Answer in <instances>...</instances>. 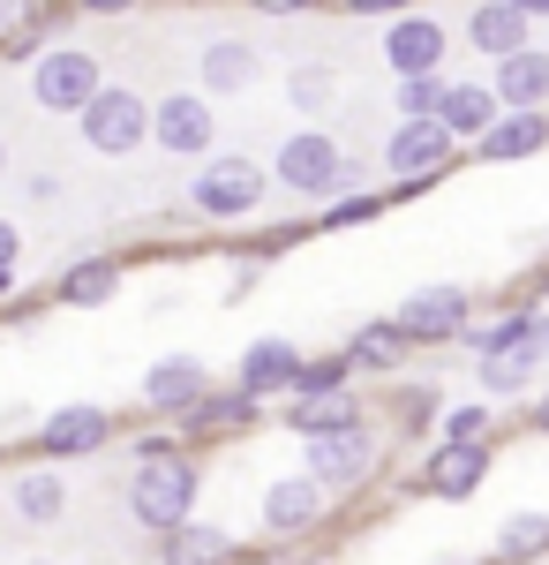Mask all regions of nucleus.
<instances>
[{
  "label": "nucleus",
  "mask_w": 549,
  "mask_h": 565,
  "mask_svg": "<svg viewBox=\"0 0 549 565\" xmlns=\"http://www.w3.org/2000/svg\"><path fill=\"white\" fill-rule=\"evenodd\" d=\"M128 521L151 527V535H173V527L196 521V498H204V460L196 452H173V460H143L128 468Z\"/></svg>",
  "instance_id": "nucleus-1"
},
{
  "label": "nucleus",
  "mask_w": 549,
  "mask_h": 565,
  "mask_svg": "<svg viewBox=\"0 0 549 565\" xmlns=\"http://www.w3.org/2000/svg\"><path fill=\"white\" fill-rule=\"evenodd\" d=\"M263 204H271V167L249 159V151H212L204 174L189 181V212L204 218V226H241Z\"/></svg>",
  "instance_id": "nucleus-2"
},
{
  "label": "nucleus",
  "mask_w": 549,
  "mask_h": 565,
  "mask_svg": "<svg viewBox=\"0 0 549 565\" xmlns=\"http://www.w3.org/2000/svg\"><path fill=\"white\" fill-rule=\"evenodd\" d=\"M301 476L324 482L332 498H354V490H369L384 476V430L362 415V423H346V430H316L301 437Z\"/></svg>",
  "instance_id": "nucleus-3"
},
{
  "label": "nucleus",
  "mask_w": 549,
  "mask_h": 565,
  "mask_svg": "<svg viewBox=\"0 0 549 565\" xmlns=\"http://www.w3.org/2000/svg\"><path fill=\"white\" fill-rule=\"evenodd\" d=\"M106 84H114V76H106V61H98L90 45H45L39 61H31V98H39L45 114H68V121H76Z\"/></svg>",
  "instance_id": "nucleus-4"
},
{
  "label": "nucleus",
  "mask_w": 549,
  "mask_h": 565,
  "mask_svg": "<svg viewBox=\"0 0 549 565\" xmlns=\"http://www.w3.org/2000/svg\"><path fill=\"white\" fill-rule=\"evenodd\" d=\"M76 136H84L98 159H136V151L151 143V98L128 90V84H106L84 114H76Z\"/></svg>",
  "instance_id": "nucleus-5"
},
{
  "label": "nucleus",
  "mask_w": 549,
  "mask_h": 565,
  "mask_svg": "<svg viewBox=\"0 0 549 565\" xmlns=\"http://www.w3.org/2000/svg\"><path fill=\"white\" fill-rule=\"evenodd\" d=\"M391 324H399V340L407 348H452L466 324H474V287H415L407 302L391 309Z\"/></svg>",
  "instance_id": "nucleus-6"
},
{
  "label": "nucleus",
  "mask_w": 549,
  "mask_h": 565,
  "mask_svg": "<svg viewBox=\"0 0 549 565\" xmlns=\"http://www.w3.org/2000/svg\"><path fill=\"white\" fill-rule=\"evenodd\" d=\"M460 159H466V143L444 129V121H399V129L384 136V167H391V181H422V189H437Z\"/></svg>",
  "instance_id": "nucleus-7"
},
{
  "label": "nucleus",
  "mask_w": 549,
  "mask_h": 565,
  "mask_svg": "<svg viewBox=\"0 0 549 565\" xmlns=\"http://www.w3.org/2000/svg\"><path fill=\"white\" fill-rule=\"evenodd\" d=\"M338 136L332 129H294L271 159V189H287L301 204H332V174H338Z\"/></svg>",
  "instance_id": "nucleus-8"
},
{
  "label": "nucleus",
  "mask_w": 549,
  "mask_h": 565,
  "mask_svg": "<svg viewBox=\"0 0 549 565\" xmlns=\"http://www.w3.org/2000/svg\"><path fill=\"white\" fill-rule=\"evenodd\" d=\"M151 143L166 151V159H212L218 151V114L204 90H166V98H151Z\"/></svg>",
  "instance_id": "nucleus-9"
},
{
  "label": "nucleus",
  "mask_w": 549,
  "mask_h": 565,
  "mask_svg": "<svg viewBox=\"0 0 549 565\" xmlns=\"http://www.w3.org/2000/svg\"><path fill=\"white\" fill-rule=\"evenodd\" d=\"M106 445H114V415H106V407H90V399L53 407V415H39V430H31V452L53 460V468L90 460V452H106Z\"/></svg>",
  "instance_id": "nucleus-10"
},
{
  "label": "nucleus",
  "mask_w": 549,
  "mask_h": 565,
  "mask_svg": "<svg viewBox=\"0 0 549 565\" xmlns=\"http://www.w3.org/2000/svg\"><path fill=\"white\" fill-rule=\"evenodd\" d=\"M489 468H497V445H429L422 468H415V490L422 498H444V505H466L482 482H489Z\"/></svg>",
  "instance_id": "nucleus-11"
},
{
  "label": "nucleus",
  "mask_w": 549,
  "mask_h": 565,
  "mask_svg": "<svg viewBox=\"0 0 549 565\" xmlns=\"http://www.w3.org/2000/svg\"><path fill=\"white\" fill-rule=\"evenodd\" d=\"M444 53H452V31H444V15H429V8H407V15L384 23V68H391V76H437Z\"/></svg>",
  "instance_id": "nucleus-12"
},
{
  "label": "nucleus",
  "mask_w": 549,
  "mask_h": 565,
  "mask_svg": "<svg viewBox=\"0 0 549 565\" xmlns=\"http://www.w3.org/2000/svg\"><path fill=\"white\" fill-rule=\"evenodd\" d=\"M332 513V490L309 476H279L263 482V535H279V543H294V535H316Z\"/></svg>",
  "instance_id": "nucleus-13"
},
{
  "label": "nucleus",
  "mask_w": 549,
  "mask_h": 565,
  "mask_svg": "<svg viewBox=\"0 0 549 565\" xmlns=\"http://www.w3.org/2000/svg\"><path fill=\"white\" fill-rule=\"evenodd\" d=\"M535 151H549V106L497 114L489 129L466 143V159H474V167H519V159H535Z\"/></svg>",
  "instance_id": "nucleus-14"
},
{
  "label": "nucleus",
  "mask_w": 549,
  "mask_h": 565,
  "mask_svg": "<svg viewBox=\"0 0 549 565\" xmlns=\"http://www.w3.org/2000/svg\"><path fill=\"white\" fill-rule=\"evenodd\" d=\"M256 415H263V399H249L241 385L226 392H204L189 415H181V445H226V437L256 430Z\"/></svg>",
  "instance_id": "nucleus-15"
},
{
  "label": "nucleus",
  "mask_w": 549,
  "mask_h": 565,
  "mask_svg": "<svg viewBox=\"0 0 549 565\" xmlns=\"http://www.w3.org/2000/svg\"><path fill=\"white\" fill-rule=\"evenodd\" d=\"M204 392H212V370H204L196 354H166V362L143 370V407H151V415H173V423H181Z\"/></svg>",
  "instance_id": "nucleus-16"
},
{
  "label": "nucleus",
  "mask_w": 549,
  "mask_h": 565,
  "mask_svg": "<svg viewBox=\"0 0 549 565\" xmlns=\"http://www.w3.org/2000/svg\"><path fill=\"white\" fill-rule=\"evenodd\" d=\"M76 23H84V8H76V0H39L15 31H0V61H23V68H31L45 45H68Z\"/></svg>",
  "instance_id": "nucleus-17"
},
{
  "label": "nucleus",
  "mask_w": 549,
  "mask_h": 565,
  "mask_svg": "<svg viewBox=\"0 0 549 565\" xmlns=\"http://www.w3.org/2000/svg\"><path fill=\"white\" fill-rule=\"evenodd\" d=\"M466 45L482 53V61H505V53H519V45H535V23L512 8V0H466Z\"/></svg>",
  "instance_id": "nucleus-18"
},
{
  "label": "nucleus",
  "mask_w": 549,
  "mask_h": 565,
  "mask_svg": "<svg viewBox=\"0 0 549 565\" xmlns=\"http://www.w3.org/2000/svg\"><path fill=\"white\" fill-rule=\"evenodd\" d=\"M121 295V249H90V257L53 271V302L61 309H98Z\"/></svg>",
  "instance_id": "nucleus-19"
},
{
  "label": "nucleus",
  "mask_w": 549,
  "mask_h": 565,
  "mask_svg": "<svg viewBox=\"0 0 549 565\" xmlns=\"http://www.w3.org/2000/svg\"><path fill=\"white\" fill-rule=\"evenodd\" d=\"M8 513L31 527H53L61 513H68V476L53 468V460H31V468H15L8 476Z\"/></svg>",
  "instance_id": "nucleus-20"
},
{
  "label": "nucleus",
  "mask_w": 549,
  "mask_h": 565,
  "mask_svg": "<svg viewBox=\"0 0 549 565\" xmlns=\"http://www.w3.org/2000/svg\"><path fill=\"white\" fill-rule=\"evenodd\" d=\"M489 90L505 114H527V106H549V53L542 45H519L505 61H489Z\"/></svg>",
  "instance_id": "nucleus-21"
},
{
  "label": "nucleus",
  "mask_w": 549,
  "mask_h": 565,
  "mask_svg": "<svg viewBox=\"0 0 549 565\" xmlns=\"http://www.w3.org/2000/svg\"><path fill=\"white\" fill-rule=\"evenodd\" d=\"M256 68H263V53H256L249 39H212L196 53V90H204V98H241V90L256 84Z\"/></svg>",
  "instance_id": "nucleus-22"
},
{
  "label": "nucleus",
  "mask_w": 549,
  "mask_h": 565,
  "mask_svg": "<svg viewBox=\"0 0 549 565\" xmlns=\"http://www.w3.org/2000/svg\"><path fill=\"white\" fill-rule=\"evenodd\" d=\"M294 370H301L294 340H249V348H241V370H234V385L249 392V399H287V392H294Z\"/></svg>",
  "instance_id": "nucleus-23"
},
{
  "label": "nucleus",
  "mask_w": 549,
  "mask_h": 565,
  "mask_svg": "<svg viewBox=\"0 0 549 565\" xmlns=\"http://www.w3.org/2000/svg\"><path fill=\"white\" fill-rule=\"evenodd\" d=\"M346 370H362V377H391V370H407V340H399V324L391 317H377V324H362V332H346Z\"/></svg>",
  "instance_id": "nucleus-24"
},
{
  "label": "nucleus",
  "mask_w": 549,
  "mask_h": 565,
  "mask_svg": "<svg viewBox=\"0 0 549 565\" xmlns=\"http://www.w3.org/2000/svg\"><path fill=\"white\" fill-rule=\"evenodd\" d=\"M384 423H391V437H415V445H422V430H437V423H444V392L429 385H415V377H407V385H391L384 392Z\"/></svg>",
  "instance_id": "nucleus-25"
},
{
  "label": "nucleus",
  "mask_w": 549,
  "mask_h": 565,
  "mask_svg": "<svg viewBox=\"0 0 549 565\" xmlns=\"http://www.w3.org/2000/svg\"><path fill=\"white\" fill-rule=\"evenodd\" d=\"M527 332H535V309H527V302H505L497 317H474V324L460 332V348L474 354V362H489V354L527 348Z\"/></svg>",
  "instance_id": "nucleus-26"
},
{
  "label": "nucleus",
  "mask_w": 549,
  "mask_h": 565,
  "mask_svg": "<svg viewBox=\"0 0 549 565\" xmlns=\"http://www.w3.org/2000/svg\"><path fill=\"white\" fill-rule=\"evenodd\" d=\"M369 407H362V392H309V399H287V430L294 437H316V430H346V423H362Z\"/></svg>",
  "instance_id": "nucleus-27"
},
{
  "label": "nucleus",
  "mask_w": 549,
  "mask_h": 565,
  "mask_svg": "<svg viewBox=\"0 0 549 565\" xmlns=\"http://www.w3.org/2000/svg\"><path fill=\"white\" fill-rule=\"evenodd\" d=\"M159 558L166 565H234L241 551H234V535L212 521H189V527H173V535H159Z\"/></svg>",
  "instance_id": "nucleus-28"
},
{
  "label": "nucleus",
  "mask_w": 549,
  "mask_h": 565,
  "mask_svg": "<svg viewBox=\"0 0 549 565\" xmlns=\"http://www.w3.org/2000/svg\"><path fill=\"white\" fill-rule=\"evenodd\" d=\"M497 114H505V106H497V90H489V84H452V90H444V106H437V121L460 136V143H474Z\"/></svg>",
  "instance_id": "nucleus-29"
},
{
  "label": "nucleus",
  "mask_w": 549,
  "mask_h": 565,
  "mask_svg": "<svg viewBox=\"0 0 549 565\" xmlns=\"http://www.w3.org/2000/svg\"><path fill=\"white\" fill-rule=\"evenodd\" d=\"M489 551H497V565H535L549 551V513H512Z\"/></svg>",
  "instance_id": "nucleus-30"
},
{
  "label": "nucleus",
  "mask_w": 549,
  "mask_h": 565,
  "mask_svg": "<svg viewBox=\"0 0 549 565\" xmlns=\"http://www.w3.org/2000/svg\"><path fill=\"white\" fill-rule=\"evenodd\" d=\"M444 445H497V407L489 399H466V407H444V423H437Z\"/></svg>",
  "instance_id": "nucleus-31"
},
{
  "label": "nucleus",
  "mask_w": 549,
  "mask_h": 565,
  "mask_svg": "<svg viewBox=\"0 0 549 565\" xmlns=\"http://www.w3.org/2000/svg\"><path fill=\"white\" fill-rule=\"evenodd\" d=\"M444 76H399L391 84V106H399V121H437V106H444Z\"/></svg>",
  "instance_id": "nucleus-32"
},
{
  "label": "nucleus",
  "mask_w": 549,
  "mask_h": 565,
  "mask_svg": "<svg viewBox=\"0 0 549 565\" xmlns=\"http://www.w3.org/2000/svg\"><path fill=\"white\" fill-rule=\"evenodd\" d=\"M354 385V370H346V354H301L294 370V392L287 399H309V392H346Z\"/></svg>",
  "instance_id": "nucleus-33"
},
{
  "label": "nucleus",
  "mask_w": 549,
  "mask_h": 565,
  "mask_svg": "<svg viewBox=\"0 0 549 565\" xmlns=\"http://www.w3.org/2000/svg\"><path fill=\"white\" fill-rule=\"evenodd\" d=\"M287 98H294L301 114H324V106H332V68H324V61H294V68H287Z\"/></svg>",
  "instance_id": "nucleus-34"
},
{
  "label": "nucleus",
  "mask_w": 549,
  "mask_h": 565,
  "mask_svg": "<svg viewBox=\"0 0 549 565\" xmlns=\"http://www.w3.org/2000/svg\"><path fill=\"white\" fill-rule=\"evenodd\" d=\"M377 212H391V204H384V189H362V196H332V204L316 212V226H369Z\"/></svg>",
  "instance_id": "nucleus-35"
},
{
  "label": "nucleus",
  "mask_w": 549,
  "mask_h": 565,
  "mask_svg": "<svg viewBox=\"0 0 549 565\" xmlns=\"http://www.w3.org/2000/svg\"><path fill=\"white\" fill-rule=\"evenodd\" d=\"M263 271H271V257H263V249L234 257V264H226V302H249L256 287H263Z\"/></svg>",
  "instance_id": "nucleus-36"
},
{
  "label": "nucleus",
  "mask_w": 549,
  "mask_h": 565,
  "mask_svg": "<svg viewBox=\"0 0 549 565\" xmlns=\"http://www.w3.org/2000/svg\"><path fill=\"white\" fill-rule=\"evenodd\" d=\"M173 452H189L181 430H143L136 445H128V460H136V468H143V460H173Z\"/></svg>",
  "instance_id": "nucleus-37"
},
{
  "label": "nucleus",
  "mask_w": 549,
  "mask_h": 565,
  "mask_svg": "<svg viewBox=\"0 0 549 565\" xmlns=\"http://www.w3.org/2000/svg\"><path fill=\"white\" fill-rule=\"evenodd\" d=\"M369 189V167L362 159H338V174H332V196H362Z\"/></svg>",
  "instance_id": "nucleus-38"
},
{
  "label": "nucleus",
  "mask_w": 549,
  "mask_h": 565,
  "mask_svg": "<svg viewBox=\"0 0 549 565\" xmlns=\"http://www.w3.org/2000/svg\"><path fill=\"white\" fill-rule=\"evenodd\" d=\"M407 8H415V0H346V15H384V23L407 15Z\"/></svg>",
  "instance_id": "nucleus-39"
},
{
  "label": "nucleus",
  "mask_w": 549,
  "mask_h": 565,
  "mask_svg": "<svg viewBox=\"0 0 549 565\" xmlns=\"http://www.w3.org/2000/svg\"><path fill=\"white\" fill-rule=\"evenodd\" d=\"M519 302L535 309V317H549V271H535V279H527V295H519Z\"/></svg>",
  "instance_id": "nucleus-40"
},
{
  "label": "nucleus",
  "mask_w": 549,
  "mask_h": 565,
  "mask_svg": "<svg viewBox=\"0 0 549 565\" xmlns=\"http://www.w3.org/2000/svg\"><path fill=\"white\" fill-rule=\"evenodd\" d=\"M15 249H23V234H15V218H0V271H15Z\"/></svg>",
  "instance_id": "nucleus-41"
},
{
  "label": "nucleus",
  "mask_w": 549,
  "mask_h": 565,
  "mask_svg": "<svg viewBox=\"0 0 549 565\" xmlns=\"http://www.w3.org/2000/svg\"><path fill=\"white\" fill-rule=\"evenodd\" d=\"M256 15H309V8H316V0H249Z\"/></svg>",
  "instance_id": "nucleus-42"
},
{
  "label": "nucleus",
  "mask_w": 549,
  "mask_h": 565,
  "mask_svg": "<svg viewBox=\"0 0 549 565\" xmlns=\"http://www.w3.org/2000/svg\"><path fill=\"white\" fill-rule=\"evenodd\" d=\"M31 8H39V0H0V31H15V23H23Z\"/></svg>",
  "instance_id": "nucleus-43"
},
{
  "label": "nucleus",
  "mask_w": 549,
  "mask_h": 565,
  "mask_svg": "<svg viewBox=\"0 0 549 565\" xmlns=\"http://www.w3.org/2000/svg\"><path fill=\"white\" fill-rule=\"evenodd\" d=\"M76 8H84V15H128L136 0H76Z\"/></svg>",
  "instance_id": "nucleus-44"
},
{
  "label": "nucleus",
  "mask_w": 549,
  "mask_h": 565,
  "mask_svg": "<svg viewBox=\"0 0 549 565\" xmlns=\"http://www.w3.org/2000/svg\"><path fill=\"white\" fill-rule=\"evenodd\" d=\"M512 8H519L527 23H549V0H512Z\"/></svg>",
  "instance_id": "nucleus-45"
},
{
  "label": "nucleus",
  "mask_w": 549,
  "mask_h": 565,
  "mask_svg": "<svg viewBox=\"0 0 549 565\" xmlns=\"http://www.w3.org/2000/svg\"><path fill=\"white\" fill-rule=\"evenodd\" d=\"M535 430L549 437V385H542V399H535Z\"/></svg>",
  "instance_id": "nucleus-46"
},
{
  "label": "nucleus",
  "mask_w": 549,
  "mask_h": 565,
  "mask_svg": "<svg viewBox=\"0 0 549 565\" xmlns=\"http://www.w3.org/2000/svg\"><path fill=\"white\" fill-rule=\"evenodd\" d=\"M0 302H15V271H0Z\"/></svg>",
  "instance_id": "nucleus-47"
},
{
  "label": "nucleus",
  "mask_w": 549,
  "mask_h": 565,
  "mask_svg": "<svg viewBox=\"0 0 549 565\" xmlns=\"http://www.w3.org/2000/svg\"><path fill=\"white\" fill-rule=\"evenodd\" d=\"M0 174H8V136H0Z\"/></svg>",
  "instance_id": "nucleus-48"
},
{
  "label": "nucleus",
  "mask_w": 549,
  "mask_h": 565,
  "mask_svg": "<svg viewBox=\"0 0 549 565\" xmlns=\"http://www.w3.org/2000/svg\"><path fill=\"white\" fill-rule=\"evenodd\" d=\"M0 468H8V430H0Z\"/></svg>",
  "instance_id": "nucleus-49"
},
{
  "label": "nucleus",
  "mask_w": 549,
  "mask_h": 565,
  "mask_svg": "<svg viewBox=\"0 0 549 565\" xmlns=\"http://www.w3.org/2000/svg\"><path fill=\"white\" fill-rule=\"evenodd\" d=\"M31 565H53V558H31Z\"/></svg>",
  "instance_id": "nucleus-50"
},
{
  "label": "nucleus",
  "mask_w": 549,
  "mask_h": 565,
  "mask_svg": "<svg viewBox=\"0 0 549 565\" xmlns=\"http://www.w3.org/2000/svg\"><path fill=\"white\" fill-rule=\"evenodd\" d=\"M452 565H474V558H452Z\"/></svg>",
  "instance_id": "nucleus-51"
},
{
  "label": "nucleus",
  "mask_w": 549,
  "mask_h": 565,
  "mask_svg": "<svg viewBox=\"0 0 549 565\" xmlns=\"http://www.w3.org/2000/svg\"><path fill=\"white\" fill-rule=\"evenodd\" d=\"M0 505H8V490H0Z\"/></svg>",
  "instance_id": "nucleus-52"
},
{
  "label": "nucleus",
  "mask_w": 549,
  "mask_h": 565,
  "mask_svg": "<svg viewBox=\"0 0 549 565\" xmlns=\"http://www.w3.org/2000/svg\"><path fill=\"white\" fill-rule=\"evenodd\" d=\"M309 565H324V558H309Z\"/></svg>",
  "instance_id": "nucleus-53"
}]
</instances>
